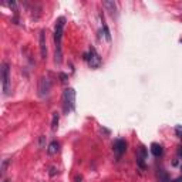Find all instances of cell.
Instances as JSON below:
<instances>
[{"mask_svg": "<svg viewBox=\"0 0 182 182\" xmlns=\"http://www.w3.org/2000/svg\"><path fill=\"white\" fill-rule=\"evenodd\" d=\"M64 26H65V19L64 17H58L55 22V29H54V41H55V63H61L63 58V51H61V40H63V33H64Z\"/></svg>", "mask_w": 182, "mask_h": 182, "instance_id": "cell-1", "label": "cell"}, {"mask_svg": "<svg viewBox=\"0 0 182 182\" xmlns=\"http://www.w3.org/2000/svg\"><path fill=\"white\" fill-rule=\"evenodd\" d=\"M0 76H1V88H3V94L9 95V94H10V88H12V80H10V65H9V63H3V64H1Z\"/></svg>", "mask_w": 182, "mask_h": 182, "instance_id": "cell-2", "label": "cell"}, {"mask_svg": "<svg viewBox=\"0 0 182 182\" xmlns=\"http://www.w3.org/2000/svg\"><path fill=\"white\" fill-rule=\"evenodd\" d=\"M63 100L68 110H74V107H76V91H74V88H65L64 90Z\"/></svg>", "mask_w": 182, "mask_h": 182, "instance_id": "cell-3", "label": "cell"}, {"mask_svg": "<svg viewBox=\"0 0 182 182\" xmlns=\"http://www.w3.org/2000/svg\"><path fill=\"white\" fill-rule=\"evenodd\" d=\"M37 90H39V97H41V98L47 97L50 94V91H51V81H50V78L41 77L39 80V87H37Z\"/></svg>", "mask_w": 182, "mask_h": 182, "instance_id": "cell-4", "label": "cell"}, {"mask_svg": "<svg viewBox=\"0 0 182 182\" xmlns=\"http://www.w3.org/2000/svg\"><path fill=\"white\" fill-rule=\"evenodd\" d=\"M84 58L88 61V65L91 67V68H98L100 65H101V57L100 54L95 51V48H90V54H84Z\"/></svg>", "mask_w": 182, "mask_h": 182, "instance_id": "cell-5", "label": "cell"}, {"mask_svg": "<svg viewBox=\"0 0 182 182\" xmlns=\"http://www.w3.org/2000/svg\"><path fill=\"white\" fill-rule=\"evenodd\" d=\"M39 41H40V54H41V58L46 60L47 58V40H46V32L44 30L40 32Z\"/></svg>", "mask_w": 182, "mask_h": 182, "instance_id": "cell-6", "label": "cell"}, {"mask_svg": "<svg viewBox=\"0 0 182 182\" xmlns=\"http://www.w3.org/2000/svg\"><path fill=\"white\" fill-rule=\"evenodd\" d=\"M148 158V152H147V148L145 147H140L138 150V154H137V164L140 168H145V161Z\"/></svg>", "mask_w": 182, "mask_h": 182, "instance_id": "cell-7", "label": "cell"}, {"mask_svg": "<svg viewBox=\"0 0 182 182\" xmlns=\"http://www.w3.org/2000/svg\"><path fill=\"white\" fill-rule=\"evenodd\" d=\"M127 150V142L124 141V140H117L115 142H114V151L117 152V155L121 157L124 152Z\"/></svg>", "mask_w": 182, "mask_h": 182, "instance_id": "cell-8", "label": "cell"}, {"mask_svg": "<svg viewBox=\"0 0 182 182\" xmlns=\"http://www.w3.org/2000/svg\"><path fill=\"white\" fill-rule=\"evenodd\" d=\"M151 152H152L154 157H161V155L164 154V148H162V145L154 142L152 145H151Z\"/></svg>", "mask_w": 182, "mask_h": 182, "instance_id": "cell-9", "label": "cell"}, {"mask_svg": "<svg viewBox=\"0 0 182 182\" xmlns=\"http://www.w3.org/2000/svg\"><path fill=\"white\" fill-rule=\"evenodd\" d=\"M58 151H60V144L57 142V141H53V142L48 145V148H47L48 155H54V154H57Z\"/></svg>", "mask_w": 182, "mask_h": 182, "instance_id": "cell-10", "label": "cell"}, {"mask_svg": "<svg viewBox=\"0 0 182 182\" xmlns=\"http://www.w3.org/2000/svg\"><path fill=\"white\" fill-rule=\"evenodd\" d=\"M103 4H104V7L107 9V10H108L110 13H112V14H114V13L117 12V4H115L114 1H111V0H105Z\"/></svg>", "mask_w": 182, "mask_h": 182, "instance_id": "cell-11", "label": "cell"}, {"mask_svg": "<svg viewBox=\"0 0 182 182\" xmlns=\"http://www.w3.org/2000/svg\"><path fill=\"white\" fill-rule=\"evenodd\" d=\"M58 112H53V118H51V129L53 131H57V128H58Z\"/></svg>", "mask_w": 182, "mask_h": 182, "instance_id": "cell-12", "label": "cell"}, {"mask_svg": "<svg viewBox=\"0 0 182 182\" xmlns=\"http://www.w3.org/2000/svg\"><path fill=\"white\" fill-rule=\"evenodd\" d=\"M46 148V137L41 135L39 138V150H44Z\"/></svg>", "mask_w": 182, "mask_h": 182, "instance_id": "cell-13", "label": "cell"}, {"mask_svg": "<svg viewBox=\"0 0 182 182\" xmlns=\"http://www.w3.org/2000/svg\"><path fill=\"white\" fill-rule=\"evenodd\" d=\"M10 164V159H3V162H1V168H0V171H1V174H4L6 172V169H7V165Z\"/></svg>", "mask_w": 182, "mask_h": 182, "instance_id": "cell-14", "label": "cell"}, {"mask_svg": "<svg viewBox=\"0 0 182 182\" xmlns=\"http://www.w3.org/2000/svg\"><path fill=\"white\" fill-rule=\"evenodd\" d=\"M103 27H104V34H105V39H107V41H111V34H110L108 27H107V24H103Z\"/></svg>", "mask_w": 182, "mask_h": 182, "instance_id": "cell-15", "label": "cell"}, {"mask_svg": "<svg viewBox=\"0 0 182 182\" xmlns=\"http://www.w3.org/2000/svg\"><path fill=\"white\" fill-rule=\"evenodd\" d=\"M175 132L178 135V138H182V125H176L175 127Z\"/></svg>", "mask_w": 182, "mask_h": 182, "instance_id": "cell-16", "label": "cell"}, {"mask_svg": "<svg viewBox=\"0 0 182 182\" xmlns=\"http://www.w3.org/2000/svg\"><path fill=\"white\" fill-rule=\"evenodd\" d=\"M159 176H161V179H162V182H169V179H168V176H166L164 172H159Z\"/></svg>", "mask_w": 182, "mask_h": 182, "instance_id": "cell-17", "label": "cell"}, {"mask_svg": "<svg viewBox=\"0 0 182 182\" xmlns=\"http://www.w3.org/2000/svg\"><path fill=\"white\" fill-rule=\"evenodd\" d=\"M74 181H76V182H83V176H81V175H77Z\"/></svg>", "mask_w": 182, "mask_h": 182, "instance_id": "cell-18", "label": "cell"}, {"mask_svg": "<svg viewBox=\"0 0 182 182\" xmlns=\"http://www.w3.org/2000/svg\"><path fill=\"white\" fill-rule=\"evenodd\" d=\"M54 174H55V168H51V169H50V175L54 176Z\"/></svg>", "mask_w": 182, "mask_h": 182, "instance_id": "cell-19", "label": "cell"}, {"mask_svg": "<svg viewBox=\"0 0 182 182\" xmlns=\"http://www.w3.org/2000/svg\"><path fill=\"white\" fill-rule=\"evenodd\" d=\"M174 182H182V178H176Z\"/></svg>", "mask_w": 182, "mask_h": 182, "instance_id": "cell-20", "label": "cell"}, {"mask_svg": "<svg viewBox=\"0 0 182 182\" xmlns=\"http://www.w3.org/2000/svg\"><path fill=\"white\" fill-rule=\"evenodd\" d=\"M178 155H179V157H182V150L178 151Z\"/></svg>", "mask_w": 182, "mask_h": 182, "instance_id": "cell-21", "label": "cell"}, {"mask_svg": "<svg viewBox=\"0 0 182 182\" xmlns=\"http://www.w3.org/2000/svg\"><path fill=\"white\" fill-rule=\"evenodd\" d=\"M3 182H9V181H7V179H4V181H3Z\"/></svg>", "mask_w": 182, "mask_h": 182, "instance_id": "cell-22", "label": "cell"}, {"mask_svg": "<svg viewBox=\"0 0 182 182\" xmlns=\"http://www.w3.org/2000/svg\"><path fill=\"white\" fill-rule=\"evenodd\" d=\"M181 171H182V165H181Z\"/></svg>", "mask_w": 182, "mask_h": 182, "instance_id": "cell-23", "label": "cell"}, {"mask_svg": "<svg viewBox=\"0 0 182 182\" xmlns=\"http://www.w3.org/2000/svg\"><path fill=\"white\" fill-rule=\"evenodd\" d=\"M181 43H182V40H181Z\"/></svg>", "mask_w": 182, "mask_h": 182, "instance_id": "cell-24", "label": "cell"}]
</instances>
